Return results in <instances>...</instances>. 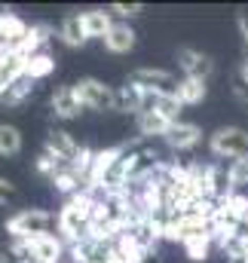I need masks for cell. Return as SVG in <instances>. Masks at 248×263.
I'll return each instance as SVG.
<instances>
[{
  "label": "cell",
  "mask_w": 248,
  "mask_h": 263,
  "mask_svg": "<svg viewBox=\"0 0 248 263\" xmlns=\"http://www.w3.org/2000/svg\"><path fill=\"white\" fill-rule=\"evenodd\" d=\"M92 211H95V199L89 196L86 190H80L77 196H70L64 202V208L59 211V230H62V236L70 245H77V242L86 239Z\"/></svg>",
  "instance_id": "obj_1"
},
{
  "label": "cell",
  "mask_w": 248,
  "mask_h": 263,
  "mask_svg": "<svg viewBox=\"0 0 248 263\" xmlns=\"http://www.w3.org/2000/svg\"><path fill=\"white\" fill-rule=\"evenodd\" d=\"M49 223L52 217L40 208H25L19 214H12L6 220V233L15 239V242H34L40 236H49Z\"/></svg>",
  "instance_id": "obj_2"
},
{
  "label": "cell",
  "mask_w": 248,
  "mask_h": 263,
  "mask_svg": "<svg viewBox=\"0 0 248 263\" xmlns=\"http://www.w3.org/2000/svg\"><path fill=\"white\" fill-rule=\"evenodd\" d=\"M132 83L141 86L147 95H178L181 80H175V73L160 70V67H138L132 73Z\"/></svg>",
  "instance_id": "obj_3"
},
{
  "label": "cell",
  "mask_w": 248,
  "mask_h": 263,
  "mask_svg": "<svg viewBox=\"0 0 248 263\" xmlns=\"http://www.w3.org/2000/svg\"><path fill=\"white\" fill-rule=\"evenodd\" d=\"M77 92H80L83 107H89V110H117V92L111 86H104L101 80H95V77L80 80Z\"/></svg>",
  "instance_id": "obj_4"
},
{
  "label": "cell",
  "mask_w": 248,
  "mask_h": 263,
  "mask_svg": "<svg viewBox=\"0 0 248 263\" xmlns=\"http://www.w3.org/2000/svg\"><path fill=\"white\" fill-rule=\"evenodd\" d=\"M211 153L215 156H233V162L236 159H245L248 156V132L236 129V126L218 129L211 135Z\"/></svg>",
  "instance_id": "obj_5"
},
{
  "label": "cell",
  "mask_w": 248,
  "mask_h": 263,
  "mask_svg": "<svg viewBox=\"0 0 248 263\" xmlns=\"http://www.w3.org/2000/svg\"><path fill=\"white\" fill-rule=\"evenodd\" d=\"M178 65L184 70L190 80H208L211 77V70H215V62L208 59V55H202V52H196V49H190V46H181L178 49Z\"/></svg>",
  "instance_id": "obj_6"
},
{
  "label": "cell",
  "mask_w": 248,
  "mask_h": 263,
  "mask_svg": "<svg viewBox=\"0 0 248 263\" xmlns=\"http://www.w3.org/2000/svg\"><path fill=\"white\" fill-rule=\"evenodd\" d=\"M80 107H83V101H80L77 86H59V89L52 92V114H56V117L74 120V117H80Z\"/></svg>",
  "instance_id": "obj_7"
},
{
  "label": "cell",
  "mask_w": 248,
  "mask_h": 263,
  "mask_svg": "<svg viewBox=\"0 0 248 263\" xmlns=\"http://www.w3.org/2000/svg\"><path fill=\"white\" fill-rule=\"evenodd\" d=\"M230 193H236V190H233V181H230V168L208 165V168H205V196L224 202Z\"/></svg>",
  "instance_id": "obj_8"
},
{
  "label": "cell",
  "mask_w": 248,
  "mask_h": 263,
  "mask_svg": "<svg viewBox=\"0 0 248 263\" xmlns=\"http://www.w3.org/2000/svg\"><path fill=\"white\" fill-rule=\"evenodd\" d=\"M46 150H49V153H56V156H59L62 162H67V165H74V159L80 156L77 141H74L67 132H62V129L49 132V138H46Z\"/></svg>",
  "instance_id": "obj_9"
},
{
  "label": "cell",
  "mask_w": 248,
  "mask_h": 263,
  "mask_svg": "<svg viewBox=\"0 0 248 263\" xmlns=\"http://www.w3.org/2000/svg\"><path fill=\"white\" fill-rule=\"evenodd\" d=\"M199 138H202V129L196 126V123H175L169 135H166V141H169V147H175V150H190L193 144H199Z\"/></svg>",
  "instance_id": "obj_10"
},
{
  "label": "cell",
  "mask_w": 248,
  "mask_h": 263,
  "mask_svg": "<svg viewBox=\"0 0 248 263\" xmlns=\"http://www.w3.org/2000/svg\"><path fill=\"white\" fill-rule=\"evenodd\" d=\"M25 65H28V59H25V55H19V52H12V55H3V59H0V95L25 77Z\"/></svg>",
  "instance_id": "obj_11"
},
{
  "label": "cell",
  "mask_w": 248,
  "mask_h": 263,
  "mask_svg": "<svg viewBox=\"0 0 248 263\" xmlns=\"http://www.w3.org/2000/svg\"><path fill=\"white\" fill-rule=\"evenodd\" d=\"M34 263H62V242L56 236H40L31 242Z\"/></svg>",
  "instance_id": "obj_12"
},
{
  "label": "cell",
  "mask_w": 248,
  "mask_h": 263,
  "mask_svg": "<svg viewBox=\"0 0 248 263\" xmlns=\"http://www.w3.org/2000/svg\"><path fill=\"white\" fill-rule=\"evenodd\" d=\"M172 126H175V123H172L169 117H163L160 110H141V114H138V132L147 135V138H150V135H163V138H166Z\"/></svg>",
  "instance_id": "obj_13"
},
{
  "label": "cell",
  "mask_w": 248,
  "mask_h": 263,
  "mask_svg": "<svg viewBox=\"0 0 248 263\" xmlns=\"http://www.w3.org/2000/svg\"><path fill=\"white\" fill-rule=\"evenodd\" d=\"M144 89L141 86H135L132 80L126 83V86H120V92H117V110H132V114H141L144 110Z\"/></svg>",
  "instance_id": "obj_14"
},
{
  "label": "cell",
  "mask_w": 248,
  "mask_h": 263,
  "mask_svg": "<svg viewBox=\"0 0 248 263\" xmlns=\"http://www.w3.org/2000/svg\"><path fill=\"white\" fill-rule=\"evenodd\" d=\"M83 15V28H86V34L89 37H108V31L114 28V22H111V12H104V9H86V12H80Z\"/></svg>",
  "instance_id": "obj_15"
},
{
  "label": "cell",
  "mask_w": 248,
  "mask_h": 263,
  "mask_svg": "<svg viewBox=\"0 0 248 263\" xmlns=\"http://www.w3.org/2000/svg\"><path fill=\"white\" fill-rule=\"evenodd\" d=\"M123 153H126V147H108V150H98V153H95V162H92V172H89V181H86V184H89V187H92V184H98V181H101V175H104V172H108V168H111V165H114V162L123 156Z\"/></svg>",
  "instance_id": "obj_16"
},
{
  "label": "cell",
  "mask_w": 248,
  "mask_h": 263,
  "mask_svg": "<svg viewBox=\"0 0 248 263\" xmlns=\"http://www.w3.org/2000/svg\"><path fill=\"white\" fill-rule=\"evenodd\" d=\"M104 46H108L111 52L123 55V52H129V49L135 46V31H132L129 25H114V28L108 31V37H104Z\"/></svg>",
  "instance_id": "obj_17"
},
{
  "label": "cell",
  "mask_w": 248,
  "mask_h": 263,
  "mask_svg": "<svg viewBox=\"0 0 248 263\" xmlns=\"http://www.w3.org/2000/svg\"><path fill=\"white\" fill-rule=\"evenodd\" d=\"M117 251L123 254L126 263H144L147 254H150V248L141 245V242H138L135 236H129V233H120V236H117Z\"/></svg>",
  "instance_id": "obj_18"
},
{
  "label": "cell",
  "mask_w": 248,
  "mask_h": 263,
  "mask_svg": "<svg viewBox=\"0 0 248 263\" xmlns=\"http://www.w3.org/2000/svg\"><path fill=\"white\" fill-rule=\"evenodd\" d=\"M59 37H62L67 46H83L86 40H89V34H86V28H83V15H67L62 22V28H59Z\"/></svg>",
  "instance_id": "obj_19"
},
{
  "label": "cell",
  "mask_w": 248,
  "mask_h": 263,
  "mask_svg": "<svg viewBox=\"0 0 248 263\" xmlns=\"http://www.w3.org/2000/svg\"><path fill=\"white\" fill-rule=\"evenodd\" d=\"M49 34H52V28H49V25H31V31H28V37H25V43H22V52H19V55H25V59L37 55V52H40V46L49 40Z\"/></svg>",
  "instance_id": "obj_20"
},
{
  "label": "cell",
  "mask_w": 248,
  "mask_h": 263,
  "mask_svg": "<svg viewBox=\"0 0 248 263\" xmlns=\"http://www.w3.org/2000/svg\"><path fill=\"white\" fill-rule=\"evenodd\" d=\"M52 70H56V59H52L49 52H37V55L28 59V65H25V77H31V80H43V77H49Z\"/></svg>",
  "instance_id": "obj_21"
},
{
  "label": "cell",
  "mask_w": 248,
  "mask_h": 263,
  "mask_svg": "<svg viewBox=\"0 0 248 263\" xmlns=\"http://www.w3.org/2000/svg\"><path fill=\"white\" fill-rule=\"evenodd\" d=\"M218 211H224L227 217H233V220L245 223V217H248V199L242 196V193H230L224 202H218Z\"/></svg>",
  "instance_id": "obj_22"
},
{
  "label": "cell",
  "mask_w": 248,
  "mask_h": 263,
  "mask_svg": "<svg viewBox=\"0 0 248 263\" xmlns=\"http://www.w3.org/2000/svg\"><path fill=\"white\" fill-rule=\"evenodd\" d=\"M202 98H205V83L184 77L181 86H178V101H181V104H199Z\"/></svg>",
  "instance_id": "obj_23"
},
{
  "label": "cell",
  "mask_w": 248,
  "mask_h": 263,
  "mask_svg": "<svg viewBox=\"0 0 248 263\" xmlns=\"http://www.w3.org/2000/svg\"><path fill=\"white\" fill-rule=\"evenodd\" d=\"M19 150H22V132L15 126L0 123V156H12Z\"/></svg>",
  "instance_id": "obj_24"
},
{
  "label": "cell",
  "mask_w": 248,
  "mask_h": 263,
  "mask_svg": "<svg viewBox=\"0 0 248 263\" xmlns=\"http://www.w3.org/2000/svg\"><path fill=\"white\" fill-rule=\"evenodd\" d=\"M83 181H86V178H83L80 172L64 168V172H59V175H56V181H52V184H56V190H59V193H70V196H77Z\"/></svg>",
  "instance_id": "obj_25"
},
{
  "label": "cell",
  "mask_w": 248,
  "mask_h": 263,
  "mask_svg": "<svg viewBox=\"0 0 248 263\" xmlns=\"http://www.w3.org/2000/svg\"><path fill=\"white\" fill-rule=\"evenodd\" d=\"M211 242H215V239H211V236H208V233H205V236H193V239H187L184 242V251H187V257H190V260H205V257H208V251H211Z\"/></svg>",
  "instance_id": "obj_26"
},
{
  "label": "cell",
  "mask_w": 248,
  "mask_h": 263,
  "mask_svg": "<svg viewBox=\"0 0 248 263\" xmlns=\"http://www.w3.org/2000/svg\"><path fill=\"white\" fill-rule=\"evenodd\" d=\"M31 89H34V80H31V77H22L15 86H9V89L0 95V101H3V104H22V101L31 95Z\"/></svg>",
  "instance_id": "obj_27"
},
{
  "label": "cell",
  "mask_w": 248,
  "mask_h": 263,
  "mask_svg": "<svg viewBox=\"0 0 248 263\" xmlns=\"http://www.w3.org/2000/svg\"><path fill=\"white\" fill-rule=\"evenodd\" d=\"M37 172H43L49 181H56V175H59V172H64V168H62V159H59L56 153L43 150V153L37 156Z\"/></svg>",
  "instance_id": "obj_28"
},
{
  "label": "cell",
  "mask_w": 248,
  "mask_h": 263,
  "mask_svg": "<svg viewBox=\"0 0 248 263\" xmlns=\"http://www.w3.org/2000/svg\"><path fill=\"white\" fill-rule=\"evenodd\" d=\"M6 263H34V251H31V242H15L9 248V254L3 257Z\"/></svg>",
  "instance_id": "obj_29"
},
{
  "label": "cell",
  "mask_w": 248,
  "mask_h": 263,
  "mask_svg": "<svg viewBox=\"0 0 248 263\" xmlns=\"http://www.w3.org/2000/svg\"><path fill=\"white\" fill-rule=\"evenodd\" d=\"M233 92H236V98H239V101H245V104H248V62H245V65H239L236 77H233Z\"/></svg>",
  "instance_id": "obj_30"
},
{
  "label": "cell",
  "mask_w": 248,
  "mask_h": 263,
  "mask_svg": "<svg viewBox=\"0 0 248 263\" xmlns=\"http://www.w3.org/2000/svg\"><path fill=\"white\" fill-rule=\"evenodd\" d=\"M230 181H233V190L248 184V156L245 159H236V162L230 165Z\"/></svg>",
  "instance_id": "obj_31"
},
{
  "label": "cell",
  "mask_w": 248,
  "mask_h": 263,
  "mask_svg": "<svg viewBox=\"0 0 248 263\" xmlns=\"http://www.w3.org/2000/svg\"><path fill=\"white\" fill-rule=\"evenodd\" d=\"M141 3H114L111 6V12H117V15H126V18H132V15H141Z\"/></svg>",
  "instance_id": "obj_32"
},
{
  "label": "cell",
  "mask_w": 248,
  "mask_h": 263,
  "mask_svg": "<svg viewBox=\"0 0 248 263\" xmlns=\"http://www.w3.org/2000/svg\"><path fill=\"white\" fill-rule=\"evenodd\" d=\"M12 193H15V190H12V184H9L6 178H0V205H3L6 199H12Z\"/></svg>",
  "instance_id": "obj_33"
},
{
  "label": "cell",
  "mask_w": 248,
  "mask_h": 263,
  "mask_svg": "<svg viewBox=\"0 0 248 263\" xmlns=\"http://www.w3.org/2000/svg\"><path fill=\"white\" fill-rule=\"evenodd\" d=\"M239 31L245 37V49H248V9H239Z\"/></svg>",
  "instance_id": "obj_34"
},
{
  "label": "cell",
  "mask_w": 248,
  "mask_h": 263,
  "mask_svg": "<svg viewBox=\"0 0 248 263\" xmlns=\"http://www.w3.org/2000/svg\"><path fill=\"white\" fill-rule=\"evenodd\" d=\"M242 236H248V217H245V233H242Z\"/></svg>",
  "instance_id": "obj_35"
},
{
  "label": "cell",
  "mask_w": 248,
  "mask_h": 263,
  "mask_svg": "<svg viewBox=\"0 0 248 263\" xmlns=\"http://www.w3.org/2000/svg\"><path fill=\"white\" fill-rule=\"evenodd\" d=\"M242 239H245V251H248V236H242Z\"/></svg>",
  "instance_id": "obj_36"
},
{
  "label": "cell",
  "mask_w": 248,
  "mask_h": 263,
  "mask_svg": "<svg viewBox=\"0 0 248 263\" xmlns=\"http://www.w3.org/2000/svg\"><path fill=\"white\" fill-rule=\"evenodd\" d=\"M0 59H3V55H0Z\"/></svg>",
  "instance_id": "obj_37"
},
{
  "label": "cell",
  "mask_w": 248,
  "mask_h": 263,
  "mask_svg": "<svg viewBox=\"0 0 248 263\" xmlns=\"http://www.w3.org/2000/svg\"><path fill=\"white\" fill-rule=\"evenodd\" d=\"M245 263H248V260H245Z\"/></svg>",
  "instance_id": "obj_38"
}]
</instances>
